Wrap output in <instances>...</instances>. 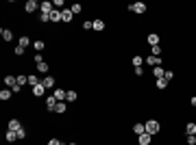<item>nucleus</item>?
Listing matches in <instances>:
<instances>
[{"label": "nucleus", "mask_w": 196, "mask_h": 145, "mask_svg": "<svg viewBox=\"0 0 196 145\" xmlns=\"http://www.w3.org/2000/svg\"><path fill=\"white\" fill-rule=\"evenodd\" d=\"M142 63H144L142 56H133V65H135V67H142Z\"/></svg>", "instance_id": "31"}, {"label": "nucleus", "mask_w": 196, "mask_h": 145, "mask_svg": "<svg viewBox=\"0 0 196 145\" xmlns=\"http://www.w3.org/2000/svg\"><path fill=\"white\" fill-rule=\"evenodd\" d=\"M76 98H79V95H76L74 91H68V98H65V102H74Z\"/></svg>", "instance_id": "28"}, {"label": "nucleus", "mask_w": 196, "mask_h": 145, "mask_svg": "<svg viewBox=\"0 0 196 145\" xmlns=\"http://www.w3.org/2000/svg\"><path fill=\"white\" fill-rule=\"evenodd\" d=\"M135 76H144V69L142 67H135Z\"/></svg>", "instance_id": "42"}, {"label": "nucleus", "mask_w": 196, "mask_h": 145, "mask_svg": "<svg viewBox=\"0 0 196 145\" xmlns=\"http://www.w3.org/2000/svg\"><path fill=\"white\" fill-rule=\"evenodd\" d=\"M29 85H31V87H37V85H39V78H37V76H29Z\"/></svg>", "instance_id": "29"}, {"label": "nucleus", "mask_w": 196, "mask_h": 145, "mask_svg": "<svg viewBox=\"0 0 196 145\" xmlns=\"http://www.w3.org/2000/svg\"><path fill=\"white\" fill-rule=\"evenodd\" d=\"M37 71H39V74H46V71H48V63L46 61H39L37 63Z\"/></svg>", "instance_id": "18"}, {"label": "nucleus", "mask_w": 196, "mask_h": 145, "mask_svg": "<svg viewBox=\"0 0 196 145\" xmlns=\"http://www.w3.org/2000/svg\"><path fill=\"white\" fill-rule=\"evenodd\" d=\"M53 9H55V5H53V2H48V0L39 5V11H41V13H50Z\"/></svg>", "instance_id": "9"}, {"label": "nucleus", "mask_w": 196, "mask_h": 145, "mask_svg": "<svg viewBox=\"0 0 196 145\" xmlns=\"http://www.w3.org/2000/svg\"><path fill=\"white\" fill-rule=\"evenodd\" d=\"M185 132H187V134H196V124H194V121H190V124L185 126Z\"/></svg>", "instance_id": "24"}, {"label": "nucleus", "mask_w": 196, "mask_h": 145, "mask_svg": "<svg viewBox=\"0 0 196 145\" xmlns=\"http://www.w3.org/2000/svg\"><path fill=\"white\" fill-rule=\"evenodd\" d=\"M83 28H85V31H89V28H94V22H92V20H87V22H83Z\"/></svg>", "instance_id": "35"}, {"label": "nucleus", "mask_w": 196, "mask_h": 145, "mask_svg": "<svg viewBox=\"0 0 196 145\" xmlns=\"http://www.w3.org/2000/svg\"><path fill=\"white\" fill-rule=\"evenodd\" d=\"M18 139H20V141L26 139V130H24V128H22V130H18Z\"/></svg>", "instance_id": "38"}, {"label": "nucleus", "mask_w": 196, "mask_h": 145, "mask_svg": "<svg viewBox=\"0 0 196 145\" xmlns=\"http://www.w3.org/2000/svg\"><path fill=\"white\" fill-rule=\"evenodd\" d=\"M81 9H83L81 5H72V7H70V11L74 13V15H76V13H81Z\"/></svg>", "instance_id": "32"}, {"label": "nucleus", "mask_w": 196, "mask_h": 145, "mask_svg": "<svg viewBox=\"0 0 196 145\" xmlns=\"http://www.w3.org/2000/svg\"><path fill=\"white\" fill-rule=\"evenodd\" d=\"M53 95H55V98H57V102H65V98H68V91H63V89H55L53 91Z\"/></svg>", "instance_id": "2"}, {"label": "nucleus", "mask_w": 196, "mask_h": 145, "mask_svg": "<svg viewBox=\"0 0 196 145\" xmlns=\"http://www.w3.org/2000/svg\"><path fill=\"white\" fill-rule=\"evenodd\" d=\"M31 43H33V41H31L29 37H24V35H22V37H20V43H18V45H22V48H26V45H31Z\"/></svg>", "instance_id": "25"}, {"label": "nucleus", "mask_w": 196, "mask_h": 145, "mask_svg": "<svg viewBox=\"0 0 196 145\" xmlns=\"http://www.w3.org/2000/svg\"><path fill=\"white\" fill-rule=\"evenodd\" d=\"M148 143H151V134H148V132L139 134V145H148Z\"/></svg>", "instance_id": "17"}, {"label": "nucleus", "mask_w": 196, "mask_h": 145, "mask_svg": "<svg viewBox=\"0 0 196 145\" xmlns=\"http://www.w3.org/2000/svg\"><path fill=\"white\" fill-rule=\"evenodd\" d=\"M72 15H74V13H72L70 9H63V11H61V17H63V22H70V20H72Z\"/></svg>", "instance_id": "19"}, {"label": "nucleus", "mask_w": 196, "mask_h": 145, "mask_svg": "<svg viewBox=\"0 0 196 145\" xmlns=\"http://www.w3.org/2000/svg\"><path fill=\"white\" fill-rule=\"evenodd\" d=\"M33 48H35V50H37V54L44 50V41H33Z\"/></svg>", "instance_id": "27"}, {"label": "nucleus", "mask_w": 196, "mask_h": 145, "mask_svg": "<svg viewBox=\"0 0 196 145\" xmlns=\"http://www.w3.org/2000/svg\"><path fill=\"white\" fill-rule=\"evenodd\" d=\"M15 54H18V56H22V54H24V48H22V45H18V48H15Z\"/></svg>", "instance_id": "40"}, {"label": "nucleus", "mask_w": 196, "mask_h": 145, "mask_svg": "<svg viewBox=\"0 0 196 145\" xmlns=\"http://www.w3.org/2000/svg\"><path fill=\"white\" fill-rule=\"evenodd\" d=\"M155 85H157V89H166V87H168V80H166V78H157Z\"/></svg>", "instance_id": "22"}, {"label": "nucleus", "mask_w": 196, "mask_h": 145, "mask_svg": "<svg viewBox=\"0 0 196 145\" xmlns=\"http://www.w3.org/2000/svg\"><path fill=\"white\" fill-rule=\"evenodd\" d=\"M48 145H63L59 139H50V141H48Z\"/></svg>", "instance_id": "39"}, {"label": "nucleus", "mask_w": 196, "mask_h": 145, "mask_svg": "<svg viewBox=\"0 0 196 145\" xmlns=\"http://www.w3.org/2000/svg\"><path fill=\"white\" fill-rule=\"evenodd\" d=\"M161 54V45H153V56H159Z\"/></svg>", "instance_id": "37"}, {"label": "nucleus", "mask_w": 196, "mask_h": 145, "mask_svg": "<svg viewBox=\"0 0 196 145\" xmlns=\"http://www.w3.org/2000/svg\"><path fill=\"white\" fill-rule=\"evenodd\" d=\"M163 78H166V80L170 82V80H172V78H174V74H172V71H170V69H166V74H163Z\"/></svg>", "instance_id": "33"}, {"label": "nucleus", "mask_w": 196, "mask_h": 145, "mask_svg": "<svg viewBox=\"0 0 196 145\" xmlns=\"http://www.w3.org/2000/svg\"><path fill=\"white\" fill-rule=\"evenodd\" d=\"M146 63H148V65H153V67H157V65H161V56H148V59H146Z\"/></svg>", "instance_id": "12"}, {"label": "nucleus", "mask_w": 196, "mask_h": 145, "mask_svg": "<svg viewBox=\"0 0 196 145\" xmlns=\"http://www.w3.org/2000/svg\"><path fill=\"white\" fill-rule=\"evenodd\" d=\"M11 95H13V91H11V89H7V87H5V89H2V91H0V100H9V98H11Z\"/></svg>", "instance_id": "14"}, {"label": "nucleus", "mask_w": 196, "mask_h": 145, "mask_svg": "<svg viewBox=\"0 0 196 145\" xmlns=\"http://www.w3.org/2000/svg\"><path fill=\"white\" fill-rule=\"evenodd\" d=\"M0 35H2L5 41H11V39H13V33H11L9 28H2V31H0Z\"/></svg>", "instance_id": "15"}, {"label": "nucleus", "mask_w": 196, "mask_h": 145, "mask_svg": "<svg viewBox=\"0 0 196 145\" xmlns=\"http://www.w3.org/2000/svg\"><path fill=\"white\" fill-rule=\"evenodd\" d=\"M5 136H7V141H9V143H13V141L18 139V132H15V130H7V134H5Z\"/></svg>", "instance_id": "21"}, {"label": "nucleus", "mask_w": 196, "mask_h": 145, "mask_svg": "<svg viewBox=\"0 0 196 145\" xmlns=\"http://www.w3.org/2000/svg\"><path fill=\"white\" fill-rule=\"evenodd\" d=\"M50 22H55V24H57V22H63V17H61V11H59V9H53V11H50Z\"/></svg>", "instance_id": "8"}, {"label": "nucleus", "mask_w": 196, "mask_h": 145, "mask_svg": "<svg viewBox=\"0 0 196 145\" xmlns=\"http://www.w3.org/2000/svg\"><path fill=\"white\" fill-rule=\"evenodd\" d=\"M37 0H26V5H24V9H26V13H33V11H37Z\"/></svg>", "instance_id": "6"}, {"label": "nucleus", "mask_w": 196, "mask_h": 145, "mask_svg": "<svg viewBox=\"0 0 196 145\" xmlns=\"http://www.w3.org/2000/svg\"><path fill=\"white\" fill-rule=\"evenodd\" d=\"M187 145H196V134H187Z\"/></svg>", "instance_id": "34"}, {"label": "nucleus", "mask_w": 196, "mask_h": 145, "mask_svg": "<svg viewBox=\"0 0 196 145\" xmlns=\"http://www.w3.org/2000/svg\"><path fill=\"white\" fill-rule=\"evenodd\" d=\"M41 85H44L46 89H53V87H55V78H53V76H44Z\"/></svg>", "instance_id": "11"}, {"label": "nucleus", "mask_w": 196, "mask_h": 145, "mask_svg": "<svg viewBox=\"0 0 196 145\" xmlns=\"http://www.w3.org/2000/svg\"><path fill=\"white\" fill-rule=\"evenodd\" d=\"M65 111H68V102H59L55 108V113H65Z\"/></svg>", "instance_id": "23"}, {"label": "nucleus", "mask_w": 196, "mask_h": 145, "mask_svg": "<svg viewBox=\"0 0 196 145\" xmlns=\"http://www.w3.org/2000/svg\"><path fill=\"white\" fill-rule=\"evenodd\" d=\"M53 5H55V9H59V7H63V0H55Z\"/></svg>", "instance_id": "41"}, {"label": "nucleus", "mask_w": 196, "mask_h": 145, "mask_svg": "<svg viewBox=\"0 0 196 145\" xmlns=\"http://www.w3.org/2000/svg\"><path fill=\"white\" fill-rule=\"evenodd\" d=\"M18 85V78H13V76H5V87L7 89H13Z\"/></svg>", "instance_id": "10"}, {"label": "nucleus", "mask_w": 196, "mask_h": 145, "mask_svg": "<svg viewBox=\"0 0 196 145\" xmlns=\"http://www.w3.org/2000/svg\"><path fill=\"white\" fill-rule=\"evenodd\" d=\"M70 145H76V143H70Z\"/></svg>", "instance_id": "44"}, {"label": "nucleus", "mask_w": 196, "mask_h": 145, "mask_svg": "<svg viewBox=\"0 0 196 145\" xmlns=\"http://www.w3.org/2000/svg\"><path fill=\"white\" fill-rule=\"evenodd\" d=\"M163 74H166V69H161V65L153 67V76H157V78H163Z\"/></svg>", "instance_id": "16"}, {"label": "nucleus", "mask_w": 196, "mask_h": 145, "mask_svg": "<svg viewBox=\"0 0 196 145\" xmlns=\"http://www.w3.org/2000/svg\"><path fill=\"white\" fill-rule=\"evenodd\" d=\"M7 130H22V121H20V119H11V121L7 124Z\"/></svg>", "instance_id": "5"}, {"label": "nucleus", "mask_w": 196, "mask_h": 145, "mask_svg": "<svg viewBox=\"0 0 196 145\" xmlns=\"http://www.w3.org/2000/svg\"><path fill=\"white\" fill-rule=\"evenodd\" d=\"M26 82H29V76H18V85H20V87H24Z\"/></svg>", "instance_id": "30"}, {"label": "nucleus", "mask_w": 196, "mask_h": 145, "mask_svg": "<svg viewBox=\"0 0 196 145\" xmlns=\"http://www.w3.org/2000/svg\"><path fill=\"white\" fill-rule=\"evenodd\" d=\"M144 126H146V132H148L151 136H153V134H157V132L161 130V126H159V121H157V119H151V121H146Z\"/></svg>", "instance_id": "1"}, {"label": "nucleus", "mask_w": 196, "mask_h": 145, "mask_svg": "<svg viewBox=\"0 0 196 145\" xmlns=\"http://www.w3.org/2000/svg\"><path fill=\"white\" fill-rule=\"evenodd\" d=\"M44 93H46V87H44L41 82H39L37 87H33V95H37V98H41V95H44Z\"/></svg>", "instance_id": "13"}, {"label": "nucleus", "mask_w": 196, "mask_h": 145, "mask_svg": "<svg viewBox=\"0 0 196 145\" xmlns=\"http://www.w3.org/2000/svg\"><path fill=\"white\" fill-rule=\"evenodd\" d=\"M129 9H131L133 13H144V11H146V5H144V2H133V5H129Z\"/></svg>", "instance_id": "4"}, {"label": "nucleus", "mask_w": 196, "mask_h": 145, "mask_svg": "<svg viewBox=\"0 0 196 145\" xmlns=\"http://www.w3.org/2000/svg\"><path fill=\"white\" fill-rule=\"evenodd\" d=\"M105 28V22L103 20H94V31H103Z\"/></svg>", "instance_id": "26"}, {"label": "nucleus", "mask_w": 196, "mask_h": 145, "mask_svg": "<svg viewBox=\"0 0 196 145\" xmlns=\"http://www.w3.org/2000/svg\"><path fill=\"white\" fill-rule=\"evenodd\" d=\"M57 104H59V102H57L55 95H48V98H46V108H48V111H55Z\"/></svg>", "instance_id": "3"}, {"label": "nucleus", "mask_w": 196, "mask_h": 145, "mask_svg": "<svg viewBox=\"0 0 196 145\" xmlns=\"http://www.w3.org/2000/svg\"><path fill=\"white\" fill-rule=\"evenodd\" d=\"M133 130H135V134L139 136V134H144V132H146V126H144V124H135V126H133Z\"/></svg>", "instance_id": "20"}, {"label": "nucleus", "mask_w": 196, "mask_h": 145, "mask_svg": "<svg viewBox=\"0 0 196 145\" xmlns=\"http://www.w3.org/2000/svg\"><path fill=\"white\" fill-rule=\"evenodd\" d=\"M39 20L41 22H50V13H39Z\"/></svg>", "instance_id": "36"}, {"label": "nucleus", "mask_w": 196, "mask_h": 145, "mask_svg": "<svg viewBox=\"0 0 196 145\" xmlns=\"http://www.w3.org/2000/svg\"><path fill=\"white\" fill-rule=\"evenodd\" d=\"M190 104H192V106H194V108H196V95H194V98H192V100H190Z\"/></svg>", "instance_id": "43"}, {"label": "nucleus", "mask_w": 196, "mask_h": 145, "mask_svg": "<svg viewBox=\"0 0 196 145\" xmlns=\"http://www.w3.org/2000/svg\"><path fill=\"white\" fill-rule=\"evenodd\" d=\"M146 41H148V43H151V48H153V45H159V41H161V39H159V35H157V33H151L148 37H146Z\"/></svg>", "instance_id": "7"}]
</instances>
